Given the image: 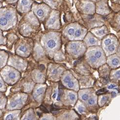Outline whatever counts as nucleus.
Returning a JSON list of instances; mask_svg holds the SVG:
<instances>
[{
    "label": "nucleus",
    "instance_id": "1",
    "mask_svg": "<svg viewBox=\"0 0 120 120\" xmlns=\"http://www.w3.org/2000/svg\"><path fill=\"white\" fill-rule=\"evenodd\" d=\"M2 11L3 13L0 14V28L3 30H7L14 25L16 20L15 13L12 9L7 8Z\"/></svg>",
    "mask_w": 120,
    "mask_h": 120
},
{
    "label": "nucleus",
    "instance_id": "2",
    "mask_svg": "<svg viewBox=\"0 0 120 120\" xmlns=\"http://www.w3.org/2000/svg\"><path fill=\"white\" fill-rule=\"evenodd\" d=\"M92 48L87 53V57L88 61L92 64L104 61L105 56L102 49L99 47Z\"/></svg>",
    "mask_w": 120,
    "mask_h": 120
},
{
    "label": "nucleus",
    "instance_id": "3",
    "mask_svg": "<svg viewBox=\"0 0 120 120\" xmlns=\"http://www.w3.org/2000/svg\"><path fill=\"white\" fill-rule=\"evenodd\" d=\"M70 50L75 55H79L84 50V47L80 43H73L70 46Z\"/></svg>",
    "mask_w": 120,
    "mask_h": 120
},
{
    "label": "nucleus",
    "instance_id": "4",
    "mask_svg": "<svg viewBox=\"0 0 120 120\" xmlns=\"http://www.w3.org/2000/svg\"><path fill=\"white\" fill-rule=\"evenodd\" d=\"M91 31L96 37L99 38H102L108 34V29L105 26H103L101 28H96L92 29Z\"/></svg>",
    "mask_w": 120,
    "mask_h": 120
},
{
    "label": "nucleus",
    "instance_id": "5",
    "mask_svg": "<svg viewBox=\"0 0 120 120\" xmlns=\"http://www.w3.org/2000/svg\"><path fill=\"white\" fill-rule=\"evenodd\" d=\"M85 42L86 45L89 46H98L101 44V41L97 39V37H95L90 34H88L85 37Z\"/></svg>",
    "mask_w": 120,
    "mask_h": 120
},
{
    "label": "nucleus",
    "instance_id": "6",
    "mask_svg": "<svg viewBox=\"0 0 120 120\" xmlns=\"http://www.w3.org/2000/svg\"><path fill=\"white\" fill-rule=\"evenodd\" d=\"M97 11L98 13L101 14H106L109 11L108 7H107L106 3L103 2H101L100 4H98L97 8Z\"/></svg>",
    "mask_w": 120,
    "mask_h": 120
},
{
    "label": "nucleus",
    "instance_id": "7",
    "mask_svg": "<svg viewBox=\"0 0 120 120\" xmlns=\"http://www.w3.org/2000/svg\"><path fill=\"white\" fill-rule=\"evenodd\" d=\"M84 4L85 5L83 6V10L85 13L92 14L94 13L95 6L93 4L89 2H86Z\"/></svg>",
    "mask_w": 120,
    "mask_h": 120
},
{
    "label": "nucleus",
    "instance_id": "8",
    "mask_svg": "<svg viewBox=\"0 0 120 120\" xmlns=\"http://www.w3.org/2000/svg\"><path fill=\"white\" fill-rule=\"evenodd\" d=\"M46 47L49 50L52 51L55 49L57 45V40L54 38H49L46 41Z\"/></svg>",
    "mask_w": 120,
    "mask_h": 120
},
{
    "label": "nucleus",
    "instance_id": "9",
    "mask_svg": "<svg viewBox=\"0 0 120 120\" xmlns=\"http://www.w3.org/2000/svg\"><path fill=\"white\" fill-rule=\"evenodd\" d=\"M110 59L109 60V62L113 66H118L120 65V58L117 56H114L109 57Z\"/></svg>",
    "mask_w": 120,
    "mask_h": 120
},
{
    "label": "nucleus",
    "instance_id": "10",
    "mask_svg": "<svg viewBox=\"0 0 120 120\" xmlns=\"http://www.w3.org/2000/svg\"><path fill=\"white\" fill-rule=\"evenodd\" d=\"M35 12L38 17L41 19L43 18H44L46 14V9L42 7L37 8L35 10Z\"/></svg>",
    "mask_w": 120,
    "mask_h": 120
},
{
    "label": "nucleus",
    "instance_id": "11",
    "mask_svg": "<svg viewBox=\"0 0 120 120\" xmlns=\"http://www.w3.org/2000/svg\"><path fill=\"white\" fill-rule=\"evenodd\" d=\"M85 34V30L81 28H78L76 30L74 37L75 39L79 40L83 38Z\"/></svg>",
    "mask_w": 120,
    "mask_h": 120
},
{
    "label": "nucleus",
    "instance_id": "12",
    "mask_svg": "<svg viewBox=\"0 0 120 120\" xmlns=\"http://www.w3.org/2000/svg\"><path fill=\"white\" fill-rule=\"evenodd\" d=\"M20 4L22 8L25 9V10L26 9H29L30 5V0H21Z\"/></svg>",
    "mask_w": 120,
    "mask_h": 120
},
{
    "label": "nucleus",
    "instance_id": "13",
    "mask_svg": "<svg viewBox=\"0 0 120 120\" xmlns=\"http://www.w3.org/2000/svg\"><path fill=\"white\" fill-rule=\"evenodd\" d=\"M7 76L10 79H14L17 77V74L14 71H10L8 72Z\"/></svg>",
    "mask_w": 120,
    "mask_h": 120
},
{
    "label": "nucleus",
    "instance_id": "14",
    "mask_svg": "<svg viewBox=\"0 0 120 120\" xmlns=\"http://www.w3.org/2000/svg\"><path fill=\"white\" fill-rule=\"evenodd\" d=\"M75 28L74 27H71L67 30V34L70 37H73L75 36Z\"/></svg>",
    "mask_w": 120,
    "mask_h": 120
},
{
    "label": "nucleus",
    "instance_id": "15",
    "mask_svg": "<svg viewBox=\"0 0 120 120\" xmlns=\"http://www.w3.org/2000/svg\"><path fill=\"white\" fill-rule=\"evenodd\" d=\"M27 48L28 47L25 45H22L19 48V52H21L22 53H26L28 51V48Z\"/></svg>",
    "mask_w": 120,
    "mask_h": 120
},
{
    "label": "nucleus",
    "instance_id": "16",
    "mask_svg": "<svg viewBox=\"0 0 120 120\" xmlns=\"http://www.w3.org/2000/svg\"><path fill=\"white\" fill-rule=\"evenodd\" d=\"M44 91V89L43 87H40V88H39L38 89H37L35 97H37V96H39L43 94Z\"/></svg>",
    "mask_w": 120,
    "mask_h": 120
},
{
    "label": "nucleus",
    "instance_id": "17",
    "mask_svg": "<svg viewBox=\"0 0 120 120\" xmlns=\"http://www.w3.org/2000/svg\"><path fill=\"white\" fill-rule=\"evenodd\" d=\"M14 118V116L13 115V114H8V115L5 118V120H13Z\"/></svg>",
    "mask_w": 120,
    "mask_h": 120
},
{
    "label": "nucleus",
    "instance_id": "18",
    "mask_svg": "<svg viewBox=\"0 0 120 120\" xmlns=\"http://www.w3.org/2000/svg\"><path fill=\"white\" fill-rule=\"evenodd\" d=\"M17 103L16 102V101H11L10 102L9 106L11 108H14L17 106Z\"/></svg>",
    "mask_w": 120,
    "mask_h": 120
},
{
    "label": "nucleus",
    "instance_id": "19",
    "mask_svg": "<svg viewBox=\"0 0 120 120\" xmlns=\"http://www.w3.org/2000/svg\"><path fill=\"white\" fill-rule=\"evenodd\" d=\"M88 98H89V96L88 94H84L82 95V96H81L82 100L84 101H87V100H88Z\"/></svg>",
    "mask_w": 120,
    "mask_h": 120
},
{
    "label": "nucleus",
    "instance_id": "20",
    "mask_svg": "<svg viewBox=\"0 0 120 120\" xmlns=\"http://www.w3.org/2000/svg\"><path fill=\"white\" fill-rule=\"evenodd\" d=\"M106 92H107V90L106 89H101L98 91L97 92V94L98 95H100V94H101L104 93H105Z\"/></svg>",
    "mask_w": 120,
    "mask_h": 120
},
{
    "label": "nucleus",
    "instance_id": "21",
    "mask_svg": "<svg viewBox=\"0 0 120 120\" xmlns=\"http://www.w3.org/2000/svg\"><path fill=\"white\" fill-rule=\"evenodd\" d=\"M68 97L69 98V99L72 101H74L75 99V96L73 94H71V93L69 94L68 95Z\"/></svg>",
    "mask_w": 120,
    "mask_h": 120
},
{
    "label": "nucleus",
    "instance_id": "22",
    "mask_svg": "<svg viewBox=\"0 0 120 120\" xmlns=\"http://www.w3.org/2000/svg\"><path fill=\"white\" fill-rule=\"evenodd\" d=\"M70 81H71V78L68 75L66 76V77H65L64 79V81L65 83H68Z\"/></svg>",
    "mask_w": 120,
    "mask_h": 120
},
{
    "label": "nucleus",
    "instance_id": "23",
    "mask_svg": "<svg viewBox=\"0 0 120 120\" xmlns=\"http://www.w3.org/2000/svg\"><path fill=\"white\" fill-rule=\"evenodd\" d=\"M74 85H75V83L72 81H70L68 83V86L70 88H73V87L74 86Z\"/></svg>",
    "mask_w": 120,
    "mask_h": 120
},
{
    "label": "nucleus",
    "instance_id": "24",
    "mask_svg": "<svg viewBox=\"0 0 120 120\" xmlns=\"http://www.w3.org/2000/svg\"><path fill=\"white\" fill-rule=\"evenodd\" d=\"M88 104L89 105H94V103H95V100L94 99H90L88 101Z\"/></svg>",
    "mask_w": 120,
    "mask_h": 120
},
{
    "label": "nucleus",
    "instance_id": "25",
    "mask_svg": "<svg viewBox=\"0 0 120 120\" xmlns=\"http://www.w3.org/2000/svg\"><path fill=\"white\" fill-rule=\"evenodd\" d=\"M106 101H107V98L105 97H103L101 100V102L102 104H104Z\"/></svg>",
    "mask_w": 120,
    "mask_h": 120
},
{
    "label": "nucleus",
    "instance_id": "26",
    "mask_svg": "<svg viewBox=\"0 0 120 120\" xmlns=\"http://www.w3.org/2000/svg\"><path fill=\"white\" fill-rule=\"evenodd\" d=\"M115 76L117 78H120V71H117L115 73Z\"/></svg>",
    "mask_w": 120,
    "mask_h": 120
},
{
    "label": "nucleus",
    "instance_id": "27",
    "mask_svg": "<svg viewBox=\"0 0 120 120\" xmlns=\"http://www.w3.org/2000/svg\"><path fill=\"white\" fill-rule=\"evenodd\" d=\"M79 111L80 113H82L84 112V108L82 106H79L78 108Z\"/></svg>",
    "mask_w": 120,
    "mask_h": 120
},
{
    "label": "nucleus",
    "instance_id": "28",
    "mask_svg": "<svg viewBox=\"0 0 120 120\" xmlns=\"http://www.w3.org/2000/svg\"><path fill=\"white\" fill-rule=\"evenodd\" d=\"M32 119H33L32 117H31V116H30L28 117H26L24 120H32Z\"/></svg>",
    "mask_w": 120,
    "mask_h": 120
},
{
    "label": "nucleus",
    "instance_id": "29",
    "mask_svg": "<svg viewBox=\"0 0 120 120\" xmlns=\"http://www.w3.org/2000/svg\"><path fill=\"white\" fill-rule=\"evenodd\" d=\"M115 87V85L111 84V85H110V86H108V88H109V89H113V88H114Z\"/></svg>",
    "mask_w": 120,
    "mask_h": 120
},
{
    "label": "nucleus",
    "instance_id": "30",
    "mask_svg": "<svg viewBox=\"0 0 120 120\" xmlns=\"http://www.w3.org/2000/svg\"><path fill=\"white\" fill-rule=\"evenodd\" d=\"M8 3H15L16 1H17V0H7Z\"/></svg>",
    "mask_w": 120,
    "mask_h": 120
},
{
    "label": "nucleus",
    "instance_id": "31",
    "mask_svg": "<svg viewBox=\"0 0 120 120\" xmlns=\"http://www.w3.org/2000/svg\"><path fill=\"white\" fill-rule=\"evenodd\" d=\"M116 95V93L115 92H113L112 93V96L113 97H115Z\"/></svg>",
    "mask_w": 120,
    "mask_h": 120
},
{
    "label": "nucleus",
    "instance_id": "32",
    "mask_svg": "<svg viewBox=\"0 0 120 120\" xmlns=\"http://www.w3.org/2000/svg\"><path fill=\"white\" fill-rule=\"evenodd\" d=\"M3 87V83L2 82L0 81V88H2Z\"/></svg>",
    "mask_w": 120,
    "mask_h": 120
},
{
    "label": "nucleus",
    "instance_id": "33",
    "mask_svg": "<svg viewBox=\"0 0 120 120\" xmlns=\"http://www.w3.org/2000/svg\"><path fill=\"white\" fill-rule=\"evenodd\" d=\"M42 120H48V119L47 118H43Z\"/></svg>",
    "mask_w": 120,
    "mask_h": 120
},
{
    "label": "nucleus",
    "instance_id": "34",
    "mask_svg": "<svg viewBox=\"0 0 120 120\" xmlns=\"http://www.w3.org/2000/svg\"><path fill=\"white\" fill-rule=\"evenodd\" d=\"M2 57V56H1L0 55V60H1V58Z\"/></svg>",
    "mask_w": 120,
    "mask_h": 120
},
{
    "label": "nucleus",
    "instance_id": "35",
    "mask_svg": "<svg viewBox=\"0 0 120 120\" xmlns=\"http://www.w3.org/2000/svg\"><path fill=\"white\" fill-rule=\"evenodd\" d=\"M1 102H2V100H1V99H0V104H1Z\"/></svg>",
    "mask_w": 120,
    "mask_h": 120
},
{
    "label": "nucleus",
    "instance_id": "36",
    "mask_svg": "<svg viewBox=\"0 0 120 120\" xmlns=\"http://www.w3.org/2000/svg\"><path fill=\"white\" fill-rule=\"evenodd\" d=\"M92 1H96V0H91Z\"/></svg>",
    "mask_w": 120,
    "mask_h": 120
},
{
    "label": "nucleus",
    "instance_id": "37",
    "mask_svg": "<svg viewBox=\"0 0 120 120\" xmlns=\"http://www.w3.org/2000/svg\"><path fill=\"white\" fill-rule=\"evenodd\" d=\"M1 33H0V37H1ZM0 43H1V41H0Z\"/></svg>",
    "mask_w": 120,
    "mask_h": 120
},
{
    "label": "nucleus",
    "instance_id": "38",
    "mask_svg": "<svg viewBox=\"0 0 120 120\" xmlns=\"http://www.w3.org/2000/svg\"><path fill=\"white\" fill-rule=\"evenodd\" d=\"M1 7V4L0 3V7Z\"/></svg>",
    "mask_w": 120,
    "mask_h": 120
},
{
    "label": "nucleus",
    "instance_id": "39",
    "mask_svg": "<svg viewBox=\"0 0 120 120\" xmlns=\"http://www.w3.org/2000/svg\"><path fill=\"white\" fill-rule=\"evenodd\" d=\"M119 22H120V19H119Z\"/></svg>",
    "mask_w": 120,
    "mask_h": 120
},
{
    "label": "nucleus",
    "instance_id": "40",
    "mask_svg": "<svg viewBox=\"0 0 120 120\" xmlns=\"http://www.w3.org/2000/svg\"><path fill=\"white\" fill-rule=\"evenodd\" d=\"M0 1H3V0H0Z\"/></svg>",
    "mask_w": 120,
    "mask_h": 120
}]
</instances>
